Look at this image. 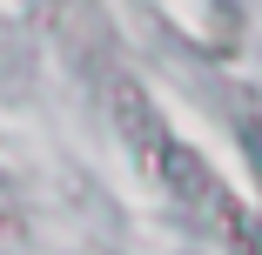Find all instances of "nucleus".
Returning a JSON list of instances; mask_svg holds the SVG:
<instances>
[{"instance_id":"f257e3e1","label":"nucleus","mask_w":262,"mask_h":255,"mask_svg":"<svg viewBox=\"0 0 262 255\" xmlns=\"http://www.w3.org/2000/svg\"><path fill=\"white\" fill-rule=\"evenodd\" d=\"M242 148H249V161H255V175H262V121L242 128Z\"/></svg>"}]
</instances>
